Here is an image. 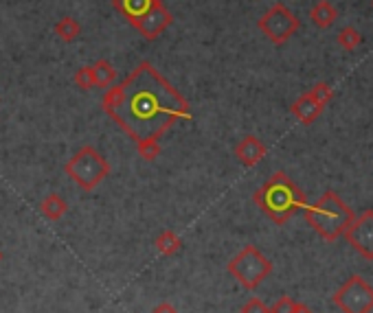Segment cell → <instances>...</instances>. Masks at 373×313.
I'll use <instances>...</instances> for the list:
<instances>
[{"label":"cell","mask_w":373,"mask_h":313,"mask_svg":"<svg viewBox=\"0 0 373 313\" xmlns=\"http://www.w3.org/2000/svg\"><path fill=\"white\" fill-rule=\"evenodd\" d=\"M334 305L343 313H371L373 311V287L362 276H351L334 294Z\"/></svg>","instance_id":"obj_8"},{"label":"cell","mask_w":373,"mask_h":313,"mask_svg":"<svg viewBox=\"0 0 373 313\" xmlns=\"http://www.w3.org/2000/svg\"><path fill=\"white\" fill-rule=\"evenodd\" d=\"M93 77H95V88H110L117 83V69L108 59H97L93 64Z\"/></svg>","instance_id":"obj_14"},{"label":"cell","mask_w":373,"mask_h":313,"mask_svg":"<svg viewBox=\"0 0 373 313\" xmlns=\"http://www.w3.org/2000/svg\"><path fill=\"white\" fill-rule=\"evenodd\" d=\"M73 79H75V85L79 88V90H93V88H95L93 66H81Z\"/></svg>","instance_id":"obj_19"},{"label":"cell","mask_w":373,"mask_h":313,"mask_svg":"<svg viewBox=\"0 0 373 313\" xmlns=\"http://www.w3.org/2000/svg\"><path fill=\"white\" fill-rule=\"evenodd\" d=\"M338 44L345 51H356L362 44V33L356 27H343L338 31Z\"/></svg>","instance_id":"obj_17"},{"label":"cell","mask_w":373,"mask_h":313,"mask_svg":"<svg viewBox=\"0 0 373 313\" xmlns=\"http://www.w3.org/2000/svg\"><path fill=\"white\" fill-rule=\"evenodd\" d=\"M55 33L59 35L62 42H75L81 35V25L79 20H75L73 16H64L55 22Z\"/></svg>","instance_id":"obj_15"},{"label":"cell","mask_w":373,"mask_h":313,"mask_svg":"<svg viewBox=\"0 0 373 313\" xmlns=\"http://www.w3.org/2000/svg\"><path fill=\"white\" fill-rule=\"evenodd\" d=\"M310 18L319 29H329L338 20V11L332 3H327V0H319L310 11Z\"/></svg>","instance_id":"obj_13"},{"label":"cell","mask_w":373,"mask_h":313,"mask_svg":"<svg viewBox=\"0 0 373 313\" xmlns=\"http://www.w3.org/2000/svg\"><path fill=\"white\" fill-rule=\"evenodd\" d=\"M101 107L134 143L161 138L173 123L191 119L189 101L147 59L105 88Z\"/></svg>","instance_id":"obj_1"},{"label":"cell","mask_w":373,"mask_h":313,"mask_svg":"<svg viewBox=\"0 0 373 313\" xmlns=\"http://www.w3.org/2000/svg\"><path fill=\"white\" fill-rule=\"evenodd\" d=\"M0 263H3V250H0Z\"/></svg>","instance_id":"obj_25"},{"label":"cell","mask_w":373,"mask_h":313,"mask_svg":"<svg viewBox=\"0 0 373 313\" xmlns=\"http://www.w3.org/2000/svg\"><path fill=\"white\" fill-rule=\"evenodd\" d=\"M310 95L325 107L329 101L334 99V90H332V85L329 83H325V81H319V83H314L312 85V90H310Z\"/></svg>","instance_id":"obj_20"},{"label":"cell","mask_w":373,"mask_h":313,"mask_svg":"<svg viewBox=\"0 0 373 313\" xmlns=\"http://www.w3.org/2000/svg\"><path fill=\"white\" fill-rule=\"evenodd\" d=\"M266 153H268L266 145H263L257 136H253V134L251 136H244L235 145V158L248 169L257 167L263 158H266Z\"/></svg>","instance_id":"obj_10"},{"label":"cell","mask_w":373,"mask_h":313,"mask_svg":"<svg viewBox=\"0 0 373 313\" xmlns=\"http://www.w3.org/2000/svg\"><path fill=\"white\" fill-rule=\"evenodd\" d=\"M349 245L354 248L362 259L373 261V208L362 211L354 217L351 226L345 232Z\"/></svg>","instance_id":"obj_9"},{"label":"cell","mask_w":373,"mask_h":313,"mask_svg":"<svg viewBox=\"0 0 373 313\" xmlns=\"http://www.w3.org/2000/svg\"><path fill=\"white\" fill-rule=\"evenodd\" d=\"M294 307H297V300H294V298L281 296V298L270 307V313H294Z\"/></svg>","instance_id":"obj_21"},{"label":"cell","mask_w":373,"mask_h":313,"mask_svg":"<svg viewBox=\"0 0 373 313\" xmlns=\"http://www.w3.org/2000/svg\"><path fill=\"white\" fill-rule=\"evenodd\" d=\"M180 248H183V239L176 235L173 230H163V232L156 237V250H159L163 256L178 254Z\"/></svg>","instance_id":"obj_16"},{"label":"cell","mask_w":373,"mask_h":313,"mask_svg":"<svg viewBox=\"0 0 373 313\" xmlns=\"http://www.w3.org/2000/svg\"><path fill=\"white\" fill-rule=\"evenodd\" d=\"M241 313H270V307H266L259 298H251L244 307H241Z\"/></svg>","instance_id":"obj_22"},{"label":"cell","mask_w":373,"mask_h":313,"mask_svg":"<svg viewBox=\"0 0 373 313\" xmlns=\"http://www.w3.org/2000/svg\"><path fill=\"white\" fill-rule=\"evenodd\" d=\"M64 173L69 175L81 191L91 193L110 175V163L93 145H84L73 153V158H69V163L64 165Z\"/></svg>","instance_id":"obj_5"},{"label":"cell","mask_w":373,"mask_h":313,"mask_svg":"<svg viewBox=\"0 0 373 313\" xmlns=\"http://www.w3.org/2000/svg\"><path fill=\"white\" fill-rule=\"evenodd\" d=\"M113 7L147 42H154L159 35H163L173 22V16L163 0H113Z\"/></svg>","instance_id":"obj_4"},{"label":"cell","mask_w":373,"mask_h":313,"mask_svg":"<svg viewBox=\"0 0 373 313\" xmlns=\"http://www.w3.org/2000/svg\"><path fill=\"white\" fill-rule=\"evenodd\" d=\"M294 313H312V309L307 307V305H303V302H297V307H294Z\"/></svg>","instance_id":"obj_24"},{"label":"cell","mask_w":373,"mask_h":313,"mask_svg":"<svg viewBox=\"0 0 373 313\" xmlns=\"http://www.w3.org/2000/svg\"><path fill=\"white\" fill-rule=\"evenodd\" d=\"M229 274L246 289H257L272 274L270 259L263 256L255 245H244L226 265Z\"/></svg>","instance_id":"obj_6"},{"label":"cell","mask_w":373,"mask_h":313,"mask_svg":"<svg viewBox=\"0 0 373 313\" xmlns=\"http://www.w3.org/2000/svg\"><path fill=\"white\" fill-rule=\"evenodd\" d=\"M66 211H69V204H66V199L59 193H49L40 202V213L49 221H59L66 215Z\"/></svg>","instance_id":"obj_12"},{"label":"cell","mask_w":373,"mask_h":313,"mask_svg":"<svg viewBox=\"0 0 373 313\" xmlns=\"http://www.w3.org/2000/svg\"><path fill=\"white\" fill-rule=\"evenodd\" d=\"M151 313H178V311H176V307L171 305V302H161V305H156V307H154V311Z\"/></svg>","instance_id":"obj_23"},{"label":"cell","mask_w":373,"mask_h":313,"mask_svg":"<svg viewBox=\"0 0 373 313\" xmlns=\"http://www.w3.org/2000/svg\"><path fill=\"white\" fill-rule=\"evenodd\" d=\"M257 27L275 44V47H281V44H285L299 31L301 20L297 18V13L290 7H285L283 3H275L257 20Z\"/></svg>","instance_id":"obj_7"},{"label":"cell","mask_w":373,"mask_h":313,"mask_svg":"<svg viewBox=\"0 0 373 313\" xmlns=\"http://www.w3.org/2000/svg\"><path fill=\"white\" fill-rule=\"evenodd\" d=\"M137 151L145 163H154L161 155L163 147H161L159 138H143L137 143Z\"/></svg>","instance_id":"obj_18"},{"label":"cell","mask_w":373,"mask_h":313,"mask_svg":"<svg viewBox=\"0 0 373 313\" xmlns=\"http://www.w3.org/2000/svg\"><path fill=\"white\" fill-rule=\"evenodd\" d=\"M253 202L270 221L283 226L305 208V193L283 171H277L253 193Z\"/></svg>","instance_id":"obj_2"},{"label":"cell","mask_w":373,"mask_h":313,"mask_svg":"<svg viewBox=\"0 0 373 313\" xmlns=\"http://www.w3.org/2000/svg\"><path fill=\"white\" fill-rule=\"evenodd\" d=\"M303 217L310 223V228H314V232L321 235L325 241H336L347 232L356 215L349 204L343 202L336 191H327L314 204H305Z\"/></svg>","instance_id":"obj_3"},{"label":"cell","mask_w":373,"mask_h":313,"mask_svg":"<svg viewBox=\"0 0 373 313\" xmlns=\"http://www.w3.org/2000/svg\"><path fill=\"white\" fill-rule=\"evenodd\" d=\"M290 112H292V114H294L303 125H312V123L321 117L323 105H321L310 93H305V95H301V97L290 105Z\"/></svg>","instance_id":"obj_11"}]
</instances>
